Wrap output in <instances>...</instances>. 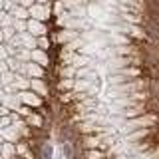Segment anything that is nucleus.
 <instances>
[{
    "instance_id": "obj_6",
    "label": "nucleus",
    "mask_w": 159,
    "mask_h": 159,
    "mask_svg": "<svg viewBox=\"0 0 159 159\" xmlns=\"http://www.w3.org/2000/svg\"><path fill=\"white\" fill-rule=\"evenodd\" d=\"M52 153H54L52 145H44V149H42V157L44 159H52Z\"/></svg>"
},
{
    "instance_id": "obj_4",
    "label": "nucleus",
    "mask_w": 159,
    "mask_h": 159,
    "mask_svg": "<svg viewBox=\"0 0 159 159\" xmlns=\"http://www.w3.org/2000/svg\"><path fill=\"white\" fill-rule=\"evenodd\" d=\"M32 58H36V60H38L40 66H48V56H44L42 52H34V54H32Z\"/></svg>"
},
{
    "instance_id": "obj_7",
    "label": "nucleus",
    "mask_w": 159,
    "mask_h": 159,
    "mask_svg": "<svg viewBox=\"0 0 159 159\" xmlns=\"http://www.w3.org/2000/svg\"><path fill=\"white\" fill-rule=\"evenodd\" d=\"M38 44H40V46H42V50H48V48H50V42H48V40L44 38V36L38 40Z\"/></svg>"
},
{
    "instance_id": "obj_2",
    "label": "nucleus",
    "mask_w": 159,
    "mask_h": 159,
    "mask_svg": "<svg viewBox=\"0 0 159 159\" xmlns=\"http://www.w3.org/2000/svg\"><path fill=\"white\" fill-rule=\"evenodd\" d=\"M28 30L32 34H36V36H46V26H44L42 22H36V20H32V22H28Z\"/></svg>"
},
{
    "instance_id": "obj_5",
    "label": "nucleus",
    "mask_w": 159,
    "mask_h": 159,
    "mask_svg": "<svg viewBox=\"0 0 159 159\" xmlns=\"http://www.w3.org/2000/svg\"><path fill=\"white\" fill-rule=\"evenodd\" d=\"M32 88H34V89H38L40 93H46V86H44L40 80H32Z\"/></svg>"
},
{
    "instance_id": "obj_1",
    "label": "nucleus",
    "mask_w": 159,
    "mask_h": 159,
    "mask_svg": "<svg viewBox=\"0 0 159 159\" xmlns=\"http://www.w3.org/2000/svg\"><path fill=\"white\" fill-rule=\"evenodd\" d=\"M30 14H32L34 18H38V20H46L48 16H50V8L48 6H32L30 8Z\"/></svg>"
},
{
    "instance_id": "obj_3",
    "label": "nucleus",
    "mask_w": 159,
    "mask_h": 159,
    "mask_svg": "<svg viewBox=\"0 0 159 159\" xmlns=\"http://www.w3.org/2000/svg\"><path fill=\"white\" fill-rule=\"evenodd\" d=\"M22 102L28 103V106H36V107L42 106V98H38L34 92H32V93H30V92H28V93H22Z\"/></svg>"
}]
</instances>
